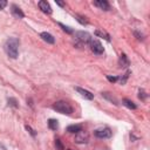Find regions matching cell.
<instances>
[{"label": "cell", "mask_w": 150, "mask_h": 150, "mask_svg": "<svg viewBox=\"0 0 150 150\" xmlns=\"http://www.w3.org/2000/svg\"><path fill=\"white\" fill-rule=\"evenodd\" d=\"M5 52L6 54L12 57V59H16L18 57V52H19V40L16 38H9L7 39V41L5 42Z\"/></svg>", "instance_id": "1"}, {"label": "cell", "mask_w": 150, "mask_h": 150, "mask_svg": "<svg viewBox=\"0 0 150 150\" xmlns=\"http://www.w3.org/2000/svg\"><path fill=\"white\" fill-rule=\"evenodd\" d=\"M53 109L59 111V112H61V114H67V115L73 112L71 105L68 102H66V101H57V102H55L53 104Z\"/></svg>", "instance_id": "2"}, {"label": "cell", "mask_w": 150, "mask_h": 150, "mask_svg": "<svg viewBox=\"0 0 150 150\" xmlns=\"http://www.w3.org/2000/svg\"><path fill=\"white\" fill-rule=\"evenodd\" d=\"M75 40L77 42H80L81 45H89L90 41H91V36H90L89 33L83 32V30H80V32H76L75 33Z\"/></svg>", "instance_id": "3"}, {"label": "cell", "mask_w": 150, "mask_h": 150, "mask_svg": "<svg viewBox=\"0 0 150 150\" xmlns=\"http://www.w3.org/2000/svg\"><path fill=\"white\" fill-rule=\"evenodd\" d=\"M89 46H90L91 52H93L94 54H96V55H101V54H103V52H104V49H103L101 42H100L98 40H96V39H91Z\"/></svg>", "instance_id": "4"}, {"label": "cell", "mask_w": 150, "mask_h": 150, "mask_svg": "<svg viewBox=\"0 0 150 150\" xmlns=\"http://www.w3.org/2000/svg\"><path fill=\"white\" fill-rule=\"evenodd\" d=\"M95 136L98 138H109L111 136V130L109 128H101L94 131Z\"/></svg>", "instance_id": "5"}, {"label": "cell", "mask_w": 150, "mask_h": 150, "mask_svg": "<svg viewBox=\"0 0 150 150\" xmlns=\"http://www.w3.org/2000/svg\"><path fill=\"white\" fill-rule=\"evenodd\" d=\"M11 12H12L13 16L16 18V19H22V18L25 16L23 12H22V11L20 9V7H18L16 5H12V6H11Z\"/></svg>", "instance_id": "6"}, {"label": "cell", "mask_w": 150, "mask_h": 150, "mask_svg": "<svg viewBox=\"0 0 150 150\" xmlns=\"http://www.w3.org/2000/svg\"><path fill=\"white\" fill-rule=\"evenodd\" d=\"M75 90H76L81 96H83V97L87 98V100H93V98H94V94H91L90 91H88V90H86V89H83V88L75 87Z\"/></svg>", "instance_id": "7"}, {"label": "cell", "mask_w": 150, "mask_h": 150, "mask_svg": "<svg viewBox=\"0 0 150 150\" xmlns=\"http://www.w3.org/2000/svg\"><path fill=\"white\" fill-rule=\"evenodd\" d=\"M39 7H40V9H41L43 13H46V14H50V13H52V8H50L49 4H48L47 1H45V0L39 1Z\"/></svg>", "instance_id": "8"}, {"label": "cell", "mask_w": 150, "mask_h": 150, "mask_svg": "<svg viewBox=\"0 0 150 150\" xmlns=\"http://www.w3.org/2000/svg\"><path fill=\"white\" fill-rule=\"evenodd\" d=\"M94 6H97V7H100V8L103 9V11H109V9H110V6H109L108 1H105V0H97V1H94Z\"/></svg>", "instance_id": "9"}, {"label": "cell", "mask_w": 150, "mask_h": 150, "mask_svg": "<svg viewBox=\"0 0 150 150\" xmlns=\"http://www.w3.org/2000/svg\"><path fill=\"white\" fill-rule=\"evenodd\" d=\"M75 142L76 143H87L88 142V135L80 131L77 132V135L75 136Z\"/></svg>", "instance_id": "10"}, {"label": "cell", "mask_w": 150, "mask_h": 150, "mask_svg": "<svg viewBox=\"0 0 150 150\" xmlns=\"http://www.w3.org/2000/svg\"><path fill=\"white\" fill-rule=\"evenodd\" d=\"M40 36H41V39H42L43 41H46L47 43H54V42H55V39H54V36H53L52 34L47 33V32H43V33H41V34H40Z\"/></svg>", "instance_id": "11"}, {"label": "cell", "mask_w": 150, "mask_h": 150, "mask_svg": "<svg viewBox=\"0 0 150 150\" xmlns=\"http://www.w3.org/2000/svg\"><path fill=\"white\" fill-rule=\"evenodd\" d=\"M118 63H120V66H121V67H124V68L129 67V64H130L129 59L127 57V55H125V54H121L120 60H118Z\"/></svg>", "instance_id": "12"}, {"label": "cell", "mask_w": 150, "mask_h": 150, "mask_svg": "<svg viewBox=\"0 0 150 150\" xmlns=\"http://www.w3.org/2000/svg\"><path fill=\"white\" fill-rule=\"evenodd\" d=\"M67 131L68 132H71V134H77L80 131H82V125L81 124H73V125H69L67 128Z\"/></svg>", "instance_id": "13"}, {"label": "cell", "mask_w": 150, "mask_h": 150, "mask_svg": "<svg viewBox=\"0 0 150 150\" xmlns=\"http://www.w3.org/2000/svg\"><path fill=\"white\" fill-rule=\"evenodd\" d=\"M95 35L96 36H100V38H102V39H104V40H107V41H110V36H109V34H107L105 32H102V30H95Z\"/></svg>", "instance_id": "14"}, {"label": "cell", "mask_w": 150, "mask_h": 150, "mask_svg": "<svg viewBox=\"0 0 150 150\" xmlns=\"http://www.w3.org/2000/svg\"><path fill=\"white\" fill-rule=\"evenodd\" d=\"M48 127H49V129H52V130H56V129L59 128L57 121H56V120H53V118H50V120L48 121Z\"/></svg>", "instance_id": "15"}, {"label": "cell", "mask_w": 150, "mask_h": 150, "mask_svg": "<svg viewBox=\"0 0 150 150\" xmlns=\"http://www.w3.org/2000/svg\"><path fill=\"white\" fill-rule=\"evenodd\" d=\"M123 104H124L125 107H128L129 109H136V104H135L132 101L128 100V98H124V100H123Z\"/></svg>", "instance_id": "16"}, {"label": "cell", "mask_w": 150, "mask_h": 150, "mask_svg": "<svg viewBox=\"0 0 150 150\" xmlns=\"http://www.w3.org/2000/svg\"><path fill=\"white\" fill-rule=\"evenodd\" d=\"M76 20H77L80 23H82V25H87V23H88V21L86 20V18L80 16V15H76Z\"/></svg>", "instance_id": "17"}, {"label": "cell", "mask_w": 150, "mask_h": 150, "mask_svg": "<svg viewBox=\"0 0 150 150\" xmlns=\"http://www.w3.org/2000/svg\"><path fill=\"white\" fill-rule=\"evenodd\" d=\"M8 104L14 107V108H18V102H16L15 98H8Z\"/></svg>", "instance_id": "18"}, {"label": "cell", "mask_w": 150, "mask_h": 150, "mask_svg": "<svg viewBox=\"0 0 150 150\" xmlns=\"http://www.w3.org/2000/svg\"><path fill=\"white\" fill-rule=\"evenodd\" d=\"M59 26H60L64 32H67V33H69V34H71V33H73V30H71L69 27H67V26H64V25H62V23H59Z\"/></svg>", "instance_id": "19"}, {"label": "cell", "mask_w": 150, "mask_h": 150, "mask_svg": "<svg viewBox=\"0 0 150 150\" xmlns=\"http://www.w3.org/2000/svg\"><path fill=\"white\" fill-rule=\"evenodd\" d=\"M102 95H103L104 97H107L108 100H110L111 102H114L115 104H117V101H116V98H114V97H111V96H109V95H108V93H102Z\"/></svg>", "instance_id": "20"}, {"label": "cell", "mask_w": 150, "mask_h": 150, "mask_svg": "<svg viewBox=\"0 0 150 150\" xmlns=\"http://www.w3.org/2000/svg\"><path fill=\"white\" fill-rule=\"evenodd\" d=\"M55 145H56L57 150H64V149H63V145H62V143H61L60 139H56V141H55Z\"/></svg>", "instance_id": "21"}, {"label": "cell", "mask_w": 150, "mask_h": 150, "mask_svg": "<svg viewBox=\"0 0 150 150\" xmlns=\"http://www.w3.org/2000/svg\"><path fill=\"white\" fill-rule=\"evenodd\" d=\"M138 97L141 98V100H145V97H146V94L144 93V90H139V95H138Z\"/></svg>", "instance_id": "22"}, {"label": "cell", "mask_w": 150, "mask_h": 150, "mask_svg": "<svg viewBox=\"0 0 150 150\" xmlns=\"http://www.w3.org/2000/svg\"><path fill=\"white\" fill-rule=\"evenodd\" d=\"M107 79H108L110 82H116V81L118 80V77H116V76H110V75H108Z\"/></svg>", "instance_id": "23"}, {"label": "cell", "mask_w": 150, "mask_h": 150, "mask_svg": "<svg viewBox=\"0 0 150 150\" xmlns=\"http://www.w3.org/2000/svg\"><path fill=\"white\" fill-rule=\"evenodd\" d=\"M7 6V1L6 0H0V9H4Z\"/></svg>", "instance_id": "24"}, {"label": "cell", "mask_w": 150, "mask_h": 150, "mask_svg": "<svg viewBox=\"0 0 150 150\" xmlns=\"http://www.w3.org/2000/svg\"><path fill=\"white\" fill-rule=\"evenodd\" d=\"M129 74H130V71H128V73L124 75V77H123V79H121V84H124V83H125V81H127V79H128Z\"/></svg>", "instance_id": "25"}, {"label": "cell", "mask_w": 150, "mask_h": 150, "mask_svg": "<svg viewBox=\"0 0 150 150\" xmlns=\"http://www.w3.org/2000/svg\"><path fill=\"white\" fill-rule=\"evenodd\" d=\"M26 129H27V130H28V131H29V132L32 134V136H35V132H34V130H33V129H32L30 127H28V125H26Z\"/></svg>", "instance_id": "26"}, {"label": "cell", "mask_w": 150, "mask_h": 150, "mask_svg": "<svg viewBox=\"0 0 150 150\" xmlns=\"http://www.w3.org/2000/svg\"><path fill=\"white\" fill-rule=\"evenodd\" d=\"M56 4H57L59 6H61V7H63V6H64V2H62V1H56Z\"/></svg>", "instance_id": "27"}, {"label": "cell", "mask_w": 150, "mask_h": 150, "mask_svg": "<svg viewBox=\"0 0 150 150\" xmlns=\"http://www.w3.org/2000/svg\"><path fill=\"white\" fill-rule=\"evenodd\" d=\"M69 150H71V149H69Z\"/></svg>", "instance_id": "28"}]
</instances>
